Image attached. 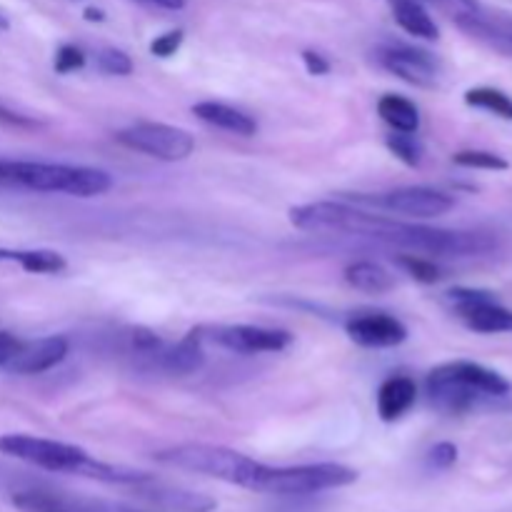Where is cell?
I'll return each mask as SVG.
<instances>
[{
    "label": "cell",
    "mask_w": 512,
    "mask_h": 512,
    "mask_svg": "<svg viewBox=\"0 0 512 512\" xmlns=\"http://www.w3.org/2000/svg\"><path fill=\"white\" fill-rule=\"evenodd\" d=\"M340 233L363 235V238L380 240L408 253L435 255V258H475V255H488L498 248V240L488 233L428 228V225L405 223V220L370 213L353 205L345 215Z\"/></svg>",
    "instance_id": "cell-1"
},
{
    "label": "cell",
    "mask_w": 512,
    "mask_h": 512,
    "mask_svg": "<svg viewBox=\"0 0 512 512\" xmlns=\"http://www.w3.org/2000/svg\"><path fill=\"white\" fill-rule=\"evenodd\" d=\"M0 455L8 458L23 460V463L35 465L40 470L60 475H80V478L100 480V483L110 485H140L148 483L153 475L143 473V470L125 468V465L103 463V460L93 458L85 453L83 448L70 443H60V440L35 438V435H0Z\"/></svg>",
    "instance_id": "cell-2"
},
{
    "label": "cell",
    "mask_w": 512,
    "mask_h": 512,
    "mask_svg": "<svg viewBox=\"0 0 512 512\" xmlns=\"http://www.w3.org/2000/svg\"><path fill=\"white\" fill-rule=\"evenodd\" d=\"M428 398L440 413L463 415L478 408L483 400L505 398L512 385L498 370H490L470 360H453L430 370L425 380Z\"/></svg>",
    "instance_id": "cell-3"
},
{
    "label": "cell",
    "mask_w": 512,
    "mask_h": 512,
    "mask_svg": "<svg viewBox=\"0 0 512 512\" xmlns=\"http://www.w3.org/2000/svg\"><path fill=\"white\" fill-rule=\"evenodd\" d=\"M155 460L168 468L188 470V473L223 480V483L238 485L245 490L255 488L260 470H263V463L238 453V450L208 443L173 445V448L155 453Z\"/></svg>",
    "instance_id": "cell-4"
},
{
    "label": "cell",
    "mask_w": 512,
    "mask_h": 512,
    "mask_svg": "<svg viewBox=\"0 0 512 512\" xmlns=\"http://www.w3.org/2000/svg\"><path fill=\"white\" fill-rule=\"evenodd\" d=\"M358 473L340 463H315V465H290V468H270L263 465L255 483V493L268 495H315L325 490H338L353 485Z\"/></svg>",
    "instance_id": "cell-5"
},
{
    "label": "cell",
    "mask_w": 512,
    "mask_h": 512,
    "mask_svg": "<svg viewBox=\"0 0 512 512\" xmlns=\"http://www.w3.org/2000/svg\"><path fill=\"white\" fill-rule=\"evenodd\" d=\"M115 140L125 148L138 150V153L150 155V158L165 160V163L188 160L195 150V138L188 130L165 123H150V120H140V123L118 130Z\"/></svg>",
    "instance_id": "cell-6"
},
{
    "label": "cell",
    "mask_w": 512,
    "mask_h": 512,
    "mask_svg": "<svg viewBox=\"0 0 512 512\" xmlns=\"http://www.w3.org/2000/svg\"><path fill=\"white\" fill-rule=\"evenodd\" d=\"M345 200H353L358 205H368V208L385 210V213L403 215L410 220H430L448 215L455 208L453 195L443 193V190L425 188V185H408V188L390 190V193L380 195H348Z\"/></svg>",
    "instance_id": "cell-7"
},
{
    "label": "cell",
    "mask_w": 512,
    "mask_h": 512,
    "mask_svg": "<svg viewBox=\"0 0 512 512\" xmlns=\"http://www.w3.org/2000/svg\"><path fill=\"white\" fill-rule=\"evenodd\" d=\"M445 300L453 305L458 318L473 333L498 335L512 333V310L498 303L493 293L475 288H453L445 293Z\"/></svg>",
    "instance_id": "cell-8"
},
{
    "label": "cell",
    "mask_w": 512,
    "mask_h": 512,
    "mask_svg": "<svg viewBox=\"0 0 512 512\" xmlns=\"http://www.w3.org/2000/svg\"><path fill=\"white\" fill-rule=\"evenodd\" d=\"M455 25L475 43L503 58H512V13L508 10L480 8L478 3L465 5V10L455 13Z\"/></svg>",
    "instance_id": "cell-9"
},
{
    "label": "cell",
    "mask_w": 512,
    "mask_h": 512,
    "mask_svg": "<svg viewBox=\"0 0 512 512\" xmlns=\"http://www.w3.org/2000/svg\"><path fill=\"white\" fill-rule=\"evenodd\" d=\"M200 333L210 343L240 355L280 353L293 343L288 330L260 328V325H215V328H200Z\"/></svg>",
    "instance_id": "cell-10"
},
{
    "label": "cell",
    "mask_w": 512,
    "mask_h": 512,
    "mask_svg": "<svg viewBox=\"0 0 512 512\" xmlns=\"http://www.w3.org/2000/svg\"><path fill=\"white\" fill-rule=\"evenodd\" d=\"M13 505L20 512H145L125 505L105 503V500L83 498V495L58 493L50 488H20L13 490Z\"/></svg>",
    "instance_id": "cell-11"
},
{
    "label": "cell",
    "mask_w": 512,
    "mask_h": 512,
    "mask_svg": "<svg viewBox=\"0 0 512 512\" xmlns=\"http://www.w3.org/2000/svg\"><path fill=\"white\" fill-rule=\"evenodd\" d=\"M378 63L415 88H435L440 83V63L428 50L410 45H385L378 50Z\"/></svg>",
    "instance_id": "cell-12"
},
{
    "label": "cell",
    "mask_w": 512,
    "mask_h": 512,
    "mask_svg": "<svg viewBox=\"0 0 512 512\" xmlns=\"http://www.w3.org/2000/svg\"><path fill=\"white\" fill-rule=\"evenodd\" d=\"M345 333L360 348H395L408 340V328L395 315L360 313L345 323Z\"/></svg>",
    "instance_id": "cell-13"
},
{
    "label": "cell",
    "mask_w": 512,
    "mask_h": 512,
    "mask_svg": "<svg viewBox=\"0 0 512 512\" xmlns=\"http://www.w3.org/2000/svg\"><path fill=\"white\" fill-rule=\"evenodd\" d=\"M68 340L63 335H48L38 340H23L15 358L5 365V370L15 375H40L60 365L68 355Z\"/></svg>",
    "instance_id": "cell-14"
},
{
    "label": "cell",
    "mask_w": 512,
    "mask_h": 512,
    "mask_svg": "<svg viewBox=\"0 0 512 512\" xmlns=\"http://www.w3.org/2000/svg\"><path fill=\"white\" fill-rule=\"evenodd\" d=\"M135 495L143 498L145 503L155 505V508H163L170 512H213L218 508L213 498L203 493H193V490L175 488V485H163L155 478H150L148 483L133 485Z\"/></svg>",
    "instance_id": "cell-15"
},
{
    "label": "cell",
    "mask_w": 512,
    "mask_h": 512,
    "mask_svg": "<svg viewBox=\"0 0 512 512\" xmlns=\"http://www.w3.org/2000/svg\"><path fill=\"white\" fill-rule=\"evenodd\" d=\"M350 203L345 200H320V203L298 205L290 210V223L298 230H310V233H340L345 215H348Z\"/></svg>",
    "instance_id": "cell-16"
},
{
    "label": "cell",
    "mask_w": 512,
    "mask_h": 512,
    "mask_svg": "<svg viewBox=\"0 0 512 512\" xmlns=\"http://www.w3.org/2000/svg\"><path fill=\"white\" fill-rule=\"evenodd\" d=\"M418 400V385L408 375H393L378 388L375 403H378V415L383 423H395L403 418Z\"/></svg>",
    "instance_id": "cell-17"
},
{
    "label": "cell",
    "mask_w": 512,
    "mask_h": 512,
    "mask_svg": "<svg viewBox=\"0 0 512 512\" xmlns=\"http://www.w3.org/2000/svg\"><path fill=\"white\" fill-rule=\"evenodd\" d=\"M205 363V338L200 333V328L190 330L180 343H175L173 348L165 350L160 355V368L168 375H193L203 368Z\"/></svg>",
    "instance_id": "cell-18"
},
{
    "label": "cell",
    "mask_w": 512,
    "mask_h": 512,
    "mask_svg": "<svg viewBox=\"0 0 512 512\" xmlns=\"http://www.w3.org/2000/svg\"><path fill=\"white\" fill-rule=\"evenodd\" d=\"M193 113L198 115L203 123L213 125V128L228 130V133L243 135V138H253L258 133V123L243 110L233 108V105L215 103V100H203V103L193 105Z\"/></svg>",
    "instance_id": "cell-19"
},
{
    "label": "cell",
    "mask_w": 512,
    "mask_h": 512,
    "mask_svg": "<svg viewBox=\"0 0 512 512\" xmlns=\"http://www.w3.org/2000/svg\"><path fill=\"white\" fill-rule=\"evenodd\" d=\"M345 283L365 295H385L395 288V278L373 260H358L345 268Z\"/></svg>",
    "instance_id": "cell-20"
},
{
    "label": "cell",
    "mask_w": 512,
    "mask_h": 512,
    "mask_svg": "<svg viewBox=\"0 0 512 512\" xmlns=\"http://www.w3.org/2000/svg\"><path fill=\"white\" fill-rule=\"evenodd\" d=\"M393 15L395 23L405 30V33L415 35L423 40H438L440 30L435 20L430 18L428 10L420 5V0H393Z\"/></svg>",
    "instance_id": "cell-21"
},
{
    "label": "cell",
    "mask_w": 512,
    "mask_h": 512,
    "mask_svg": "<svg viewBox=\"0 0 512 512\" xmlns=\"http://www.w3.org/2000/svg\"><path fill=\"white\" fill-rule=\"evenodd\" d=\"M378 115L398 133H418L420 110L413 100L388 93L378 100Z\"/></svg>",
    "instance_id": "cell-22"
},
{
    "label": "cell",
    "mask_w": 512,
    "mask_h": 512,
    "mask_svg": "<svg viewBox=\"0 0 512 512\" xmlns=\"http://www.w3.org/2000/svg\"><path fill=\"white\" fill-rule=\"evenodd\" d=\"M110 185H113V180H110V175L105 170L75 165L73 178H70L65 195H73V198H95V195L108 193Z\"/></svg>",
    "instance_id": "cell-23"
},
{
    "label": "cell",
    "mask_w": 512,
    "mask_h": 512,
    "mask_svg": "<svg viewBox=\"0 0 512 512\" xmlns=\"http://www.w3.org/2000/svg\"><path fill=\"white\" fill-rule=\"evenodd\" d=\"M465 103H468L470 108L488 110V113L498 115V118L503 120H512V98L498 88H488V85L470 88L468 93H465Z\"/></svg>",
    "instance_id": "cell-24"
},
{
    "label": "cell",
    "mask_w": 512,
    "mask_h": 512,
    "mask_svg": "<svg viewBox=\"0 0 512 512\" xmlns=\"http://www.w3.org/2000/svg\"><path fill=\"white\" fill-rule=\"evenodd\" d=\"M395 263H398V268H403L410 278L418 280V283H423V285L440 283V280L445 278L443 268H440L435 260H430L428 255L405 253V255H398V258H395Z\"/></svg>",
    "instance_id": "cell-25"
},
{
    "label": "cell",
    "mask_w": 512,
    "mask_h": 512,
    "mask_svg": "<svg viewBox=\"0 0 512 512\" xmlns=\"http://www.w3.org/2000/svg\"><path fill=\"white\" fill-rule=\"evenodd\" d=\"M20 268L25 273H35V275H50V273H60L65 270V258L55 250H23L20 255Z\"/></svg>",
    "instance_id": "cell-26"
},
{
    "label": "cell",
    "mask_w": 512,
    "mask_h": 512,
    "mask_svg": "<svg viewBox=\"0 0 512 512\" xmlns=\"http://www.w3.org/2000/svg\"><path fill=\"white\" fill-rule=\"evenodd\" d=\"M385 145H388V150L395 158L403 160L410 168H418L420 160H423V145L418 143V138H413V133H398V130H393V135L385 138Z\"/></svg>",
    "instance_id": "cell-27"
},
{
    "label": "cell",
    "mask_w": 512,
    "mask_h": 512,
    "mask_svg": "<svg viewBox=\"0 0 512 512\" xmlns=\"http://www.w3.org/2000/svg\"><path fill=\"white\" fill-rule=\"evenodd\" d=\"M453 163L470 170H508L510 163L498 153L490 150H460L453 155Z\"/></svg>",
    "instance_id": "cell-28"
},
{
    "label": "cell",
    "mask_w": 512,
    "mask_h": 512,
    "mask_svg": "<svg viewBox=\"0 0 512 512\" xmlns=\"http://www.w3.org/2000/svg\"><path fill=\"white\" fill-rule=\"evenodd\" d=\"M98 68L108 75H130L133 73V60L123 50L105 48L98 53Z\"/></svg>",
    "instance_id": "cell-29"
},
{
    "label": "cell",
    "mask_w": 512,
    "mask_h": 512,
    "mask_svg": "<svg viewBox=\"0 0 512 512\" xmlns=\"http://www.w3.org/2000/svg\"><path fill=\"white\" fill-rule=\"evenodd\" d=\"M55 73H75L85 65V53L78 45H60L58 53H55Z\"/></svg>",
    "instance_id": "cell-30"
},
{
    "label": "cell",
    "mask_w": 512,
    "mask_h": 512,
    "mask_svg": "<svg viewBox=\"0 0 512 512\" xmlns=\"http://www.w3.org/2000/svg\"><path fill=\"white\" fill-rule=\"evenodd\" d=\"M183 38V30H168V33L158 35V38L150 43V53L158 55V58H170V55L178 53V48L183 45Z\"/></svg>",
    "instance_id": "cell-31"
},
{
    "label": "cell",
    "mask_w": 512,
    "mask_h": 512,
    "mask_svg": "<svg viewBox=\"0 0 512 512\" xmlns=\"http://www.w3.org/2000/svg\"><path fill=\"white\" fill-rule=\"evenodd\" d=\"M428 463L435 470H448L458 463V448L453 443H438L435 448H430Z\"/></svg>",
    "instance_id": "cell-32"
},
{
    "label": "cell",
    "mask_w": 512,
    "mask_h": 512,
    "mask_svg": "<svg viewBox=\"0 0 512 512\" xmlns=\"http://www.w3.org/2000/svg\"><path fill=\"white\" fill-rule=\"evenodd\" d=\"M20 345H23V340H20L18 335L8 333V330H0V368H5V365L15 358Z\"/></svg>",
    "instance_id": "cell-33"
},
{
    "label": "cell",
    "mask_w": 512,
    "mask_h": 512,
    "mask_svg": "<svg viewBox=\"0 0 512 512\" xmlns=\"http://www.w3.org/2000/svg\"><path fill=\"white\" fill-rule=\"evenodd\" d=\"M133 345L140 353H153L160 348V338L148 328H135L133 330Z\"/></svg>",
    "instance_id": "cell-34"
},
{
    "label": "cell",
    "mask_w": 512,
    "mask_h": 512,
    "mask_svg": "<svg viewBox=\"0 0 512 512\" xmlns=\"http://www.w3.org/2000/svg\"><path fill=\"white\" fill-rule=\"evenodd\" d=\"M303 63L308 68L310 75H328L330 63L325 60V55L315 53V50H303Z\"/></svg>",
    "instance_id": "cell-35"
},
{
    "label": "cell",
    "mask_w": 512,
    "mask_h": 512,
    "mask_svg": "<svg viewBox=\"0 0 512 512\" xmlns=\"http://www.w3.org/2000/svg\"><path fill=\"white\" fill-rule=\"evenodd\" d=\"M0 123H8V125H23V128H33L35 120L25 118V115L13 113V110H8V108H3V105H0Z\"/></svg>",
    "instance_id": "cell-36"
},
{
    "label": "cell",
    "mask_w": 512,
    "mask_h": 512,
    "mask_svg": "<svg viewBox=\"0 0 512 512\" xmlns=\"http://www.w3.org/2000/svg\"><path fill=\"white\" fill-rule=\"evenodd\" d=\"M20 255H23V250L0 248V263H20Z\"/></svg>",
    "instance_id": "cell-37"
},
{
    "label": "cell",
    "mask_w": 512,
    "mask_h": 512,
    "mask_svg": "<svg viewBox=\"0 0 512 512\" xmlns=\"http://www.w3.org/2000/svg\"><path fill=\"white\" fill-rule=\"evenodd\" d=\"M150 3L160 5V8H165V10H180V8H185V0H150Z\"/></svg>",
    "instance_id": "cell-38"
},
{
    "label": "cell",
    "mask_w": 512,
    "mask_h": 512,
    "mask_svg": "<svg viewBox=\"0 0 512 512\" xmlns=\"http://www.w3.org/2000/svg\"><path fill=\"white\" fill-rule=\"evenodd\" d=\"M85 20H90V23H93V20H95V23H100V20H105V15H103V10H100V8H85Z\"/></svg>",
    "instance_id": "cell-39"
},
{
    "label": "cell",
    "mask_w": 512,
    "mask_h": 512,
    "mask_svg": "<svg viewBox=\"0 0 512 512\" xmlns=\"http://www.w3.org/2000/svg\"><path fill=\"white\" fill-rule=\"evenodd\" d=\"M460 3H465V5H475V0H460Z\"/></svg>",
    "instance_id": "cell-40"
},
{
    "label": "cell",
    "mask_w": 512,
    "mask_h": 512,
    "mask_svg": "<svg viewBox=\"0 0 512 512\" xmlns=\"http://www.w3.org/2000/svg\"><path fill=\"white\" fill-rule=\"evenodd\" d=\"M0 480H3V475H0Z\"/></svg>",
    "instance_id": "cell-41"
}]
</instances>
